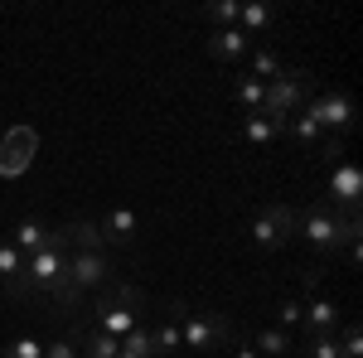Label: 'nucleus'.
<instances>
[{
  "label": "nucleus",
  "instance_id": "f257e3e1",
  "mask_svg": "<svg viewBox=\"0 0 363 358\" xmlns=\"http://www.w3.org/2000/svg\"><path fill=\"white\" fill-rule=\"evenodd\" d=\"M145 296L126 281H112L107 291H97V305H92V330L112 334V339H126L131 330L145 325Z\"/></svg>",
  "mask_w": 363,
  "mask_h": 358
},
{
  "label": "nucleus",
  "instance_id": "f03ea898",
  "mask_svg": "<svg viewBox=\"0 0 363 358\" xmlns=\"http://www.w3.org/2000/svg\"><path fill=\"white\" fill-rule=\"evenodd\" d=\"M68 233H63V223H58L54 233H49V242L25 257V276H20V291H15V301H29V296H49V286L68 276Z\"/></svg>",
  "mask_w": 363,
  "mask_h": 358
},
{
  "label": "nucleus",
  "instance_id": "7ed1b4c3",
  "mask_svg": "<svg viewBox=\"0 0 363 358\" xmlns=\"http://www.w3.org/2000/svg\"><path fill=\"white\" fill-rule=\"evenodd\" d=\"M169 315L179 320V339H184V354L189 358H208L213 349L233 344V325L213 310H189V305H169Z\"/></svg>",
  "mask_w": 363,
  "mask_h": 358
},
{
  "label": "nucleus",
  "instance_id": "20e7f679",
  "mask_svg": "<svg viewBox=\"0 0 363 358\" xmlns=\"http://www.w3.org/2000/svg\"><path fill=\"white\" fill-rule=\"evenodd\" d=\"M296 237H306L320 257H335V247H344V213L330 203H310L296 213Z\"/></svg>",
  "mask_w": 363,
  "mask_h": 358
},
{
  "label": "nucleus",
  "instance_id": "39448f33",
  "mask_svg": "<svg viewBox=\"0 0 363 358\" xmlns=\"http://www.w3.org/2000/svg\"><path fill=\"white\" fill-rule=\"evenodd\" d=\"M310 97V73L306 68H281V78H272L267 83V116H277V121H286V116H296V111L306 107Z\"/></svg>",
  "mask_w": 363,
  "mask_h": 358
},
{
  "label": "nucleus",
  "instance_id": "423d86ee",
  "mask_svg": "<svg viewBox=\"0 0 363 358\" xmlns=\"http://www.w3.org/2000/svg\"><path fill=\"white\" fill-rule=\"evenodd\" d=\"M252 242L262 252H281L286 242H296V208H286V203L257 208V218H252Z\"/></svg>",
  "mask_w": 363,
  "mask_h": 358
},
{
  "label": "nucleus",
  "instance_id": "0eeeda50",
  "mask_svg": "<svg viewBox=\"0 0 363 358\" xmlns=\"http://www.w3.org/2000/svg\"><path fill=\"white\" fill-rule=\"evenodd\" d=\"M68 281L78 291H107L116 276H112V257L107 252H68Z\"/></svg>",
  "mask_w": 363,
  "mask_h": 358
},
{
  "label": "nucleus",
  "instance_id": "6e6552de",
  "mask_svg": "<svg viewBox=\"0 0 363 358\" xmlns=\"http://www.w3.org/2000/svg\"><path fill=\"white\" fill-rule=\"evenodd\" d=\"M320 126V131H349L354 126V102L344 97V92H320V97H306V107H301Z\"/></svg>",
  "mask_w": 363,
  "mask_h": 358
},
{
  "label": "nucleus",
  "instance_id": "1a4fd4ad",
  "mask_svg": "<svg viewBox=\"0 0 363 358\" xmlns=\"http://www.w3.org/2000/svg\"><path fill=\"white\" fill-rule=\"evenodd\" d=\"M97 228H102V242L107 247H131L140 237V213L136 208H112V213H102Z\"/></svg>",
  "mask_w": 363,
  "mask_h": 358
},
{
  "label": "nucleus",
  "instance_id": "9d476101",
  "mask_svg": "<svg viewBox=\"0 0 363 358\" xmlns=\"http://www.w3.org/2000/svg\"><path fill=\"white\" fill-rule=\"evenodd\" d=\"M145 330H150V344H155V358H184V339H179V320L165 310H155V325L145 320Z\"/></svg>",
  "mask_w": 363,
  "mask_h": 358
},
{
  "label": "nucleus",
  "instance_id": "9b49d317",
  "mask_svg": "<svg viewBox=\"0 0 363 358\" xmlns=\"http://www.w3.org/2000/svg\"><path fill=\"white\" fill-rule=\"evenodd\" d=\"M208 54L218 58V63H238V58L252 54V39L242 34V29H213V39H208Z\"/></svg>",
  "mask_w": 363,
  "mask_h": 358
},
{
  "label": "nucleus",
  "instance_id": "f8f14e48",
  "mask_svg": "<svg viewBox=\"0 0 363 358\" xmlns=\"http://www.w3.org/2000/svg\"><path fill=\"white\" fill-rule=\"evenodd\" d=\"M339 325H344V315H339L335 301H310V305H306V320H301L306 339H310V334H335Z\"/></svg>",
  "mask_w": 363,
  "mask_h": 358
},
{
  "label": "nucleus",
  "instance_id": "ddd939ff",
  "mask_svg": "<svg viewBox=\"0 0 363 358\" xmlns=\"http://www.w3.org/2000/svg\"><path fill=\"white\" fill-rule=\"evenodd\" d=\"M242 136H247L252 145H277V140L286 136V121L267 116V111H247V121H242Z\"/></svg>",
  "mask_w": 363,
  "mask_h": 358
},
{
  "label": "nucleus",
  "instance_id": "4468645a",
  "mask_svg": "<svg viewBox=\"0 0 363 358\" xmlns=\"http://www.w3.org/2000/svg\"><path fill=\"white\" fill-rule=\"evenodd\" d=\"M78 349H83V358H116L121 354V339H112V334H102L78 320Z\"/></svg>",
  "mask_w": 363,
  "mask_h": 358
},
{
  "label": "nucleus",
  "instance_id": "2eb2a0df",
  "mask_svg": "<svg viewBox=\"0 0 363 358\" xmlns=\"http://www.w3.org/2000/svg\"><path fill=\"white\" fill-rule=\"evenodd\" d=\"M49 233H54L49 223H39V218H25L20 228H15V237H10V247L20 252V257H34V252H39L44 242H49Z\"/></svg>",
  "mask_w": 363,
  "mask_h": 358
},
{
  "label": "nucleus",
  "instance_id": "dca6fc26",
  "mask_svg": "<svg viewBox=\"0 0 363 358\" xmlns=\"http://www.w3.org/2000/svg\"><path fill=\"white\" fill-rule=\"evenodd\" d=\"M277 25V10H272V5H267V0H257V5H242V10H238V29H242V34H267V29Z\"/></svg>",
  "mask_w": 363,
  "mask_h": 358
},
{
  "label": "nucleus",
  "instance_id": "f3484780",
  "mask_svg": "<svg viewBox=\"0 0 363 358\" xmlns=\"http://www.w3.org/2000/svg\"><path fill=\"white\" fill-rule=\"evenodd\" d=\"M286 136L291 140H301V145H310V150H325L330 140H325V131L310 121L306 111H296V116H286Z\"/></svg>",
  "mask_w": 363,
  "mask_h": 358
},
{
  "label": "nucleus",
  "instance_id": "a211bd4d",
  "mask_svg": "<svg viewBox=\"0 0 363 358\" xmlns=\"http://www.w3.org/2000/svg\"><path fill=\"white\" fill-rule=\"evenodd\" d=\"M252 349H257L262 358H286L291 349H296V334H286V330L272 325V330H262L257 339H252Z\"/></svg>",
  "mask_w": 363,
  "mask_h": 358
},
{
  "label": "nucleus",
  "instance_id": "6ab92c4d",
  "mask_svg": "<svg viewBox=\"0 0 363 358\" xmlns=\"http://www.w3.org/2000/svg\"><path fill=\"white\" fill-rule=\"evenodd\" d=\"M20 276H25V257L10 247V242H0V286L15 296L20 291Z\"/></svg>",
  "mask_w": 363,
  "mask_h": 358
},
{
  "label": "nucleus",
  "instance_id": "aec40b11",
  "mask_svg": "<svg viewBox=\"0 0 363 358\" xmlns=\"http://www.w3.org/2000/svg\"><path fill=\"white\" fill-rule=\"evenodd\" d=\"M281 54H272V49H252V73L247 78H257V83H272V78H281Z\"/></svg>",
  "mask_w": 363,
  "mask_h": 358
},
{
  "label": "nucleus",
  "instance_id": "412c9836",
  "mask_svg": "<svg viewBox=\"0 0 363 358\" xmlns=\"http://www.w3.org/2000/svg\"><path fill=\"white\" fill-rule=\"evenodd\" d=\"M233 97H238L247 111H262V107H267V83H257V78H238V83H233Z\"/></svg>",
  "mask_w": 363,
  "mask_h": 358
},
{
  "label": "nucleus",
  "instance_id": "4be33fe9",
  "mask_svg": "<svg viewBox=\"0 0 363 358\" xmlns=\"http://www.w3.org/2000/svg\"><path fill=\"white\" fill-rule=\"evenodd\" d=\"M44 358H83V349H78V325L68 334H58L54 344H44Z\"/></svg>",
  "mask_w": 363,
  "mask_h": 358
},
{
  "label": "nucleus",
  "instance_id": "5701e85b",
  "mask_svg": "<svg viewBox=\"0 0 363 358\" xmlns=\"http://www.w3.org/2000/svg\"><path fill=\"white\" fill-rule=\"evenodd\" d=\"M306 358H344L335 334H310L306 339Z\"/></svg>",
  "mask_w": 363,
  "mask_h": 358
},
{
  "label": "nucleus",
  "instance_id": "b1692460",
  "mask_svg": "<svg viewBox=\"0 0 363 358\" xmlns=\"http://www.w3.org/2000/svg\"><path fill=\"white\" fill-rule=\"evenodd\" d=\"M238 10H242L238 0H213V5H208L203 15H208V20H213L218 29H233V25H238Z\"/></svg>",
  "mask_w": 363,
  "mask_h": 358
},
{
  "label": "nucleus",
  "instance_id": "393cba45",
  "mask_svg": "<svg viewBox=\"0 0 363 358\" xmlns=\"http://www.w3.org/2000/svg\"><path fill=\"white\" fill-rule=\"evenodd\" d=\"M301 320H306V305L301 301H281L277 305V330L291 334V330H301Z\"/></svg>",
  "mask_w": 363,
  "mask_h": 358
},
{
  "label": "nucleus",
  "instance_id": "a878e982",
  "mask_svg": "<svg viewBox=\"0 0 363 358\" xmlns=\"http://www.w3.org/2000/svg\"><path fill=\"white\" fill-rule=\"evenodd\" d=\"M121 349H131V354H140V358H155V344H150V330H145V325L126 334V339H121Z\"/></svg>",
  "mask_w": 363,
  "mask_h": 358
},
{
  "label": "nucleus",
  "instance_id": "bb28decb",
  "mask_svg": "<svg viewBox=\"0 0 363 358\" xmlns=\"http://www.w3.org/2000/svg\"><path fill=\"white\" fill-rule=\"evenodd\" d=\"M339 349H344V358H363V334H359V325H344V330H339Z\"/></svg>",
  "mask_w": 363,
  "mask_h": 358
},
{
  "label": "nucleus",
  "instance_id": "cd10ccee",
  "mask_svg": "<svg viewBox=\"0 0 363 358\" xmlns=\"http://www.w3.org/2000/svg\"><path fill=\"white\" fill-rule=\"evenodd\" d=\"M5 358H44V344H39V339H15V344H10V349H5Z\"/></svg>",
  "mask_w": 363,
  "mask_h": 358
},
{
  "label": "nucleus",
  "instance_id": "c85d7f7f",
  "mask_svg": "<svg viewBox=\"0 0 363 358\" xmlns=\"http://www.w3.org/2000/svg\"><path fill=\"white\" fill-rule=\"evenodd\" d=\"M233 358H262V354H257L252 344H238V349H233Z\"/></svg>",
  "mask_w": 363,
  "mask_h": 358
},
{
  "label": "nucleus",
  "instance_id": "c756f323",
  "mask_svg": "<svg viewBox=\"0 0 363 358\" xmlns=\"http://www.w3.org/2000/svg\"><path fill=\"white\" fill-rule=\"evenodd\" d=\"M116 358H140V354H131V349H121V354H116Z\"/></svg>",
  "mask_w": 363,
  "mask_h": 358
}]
</instances>
